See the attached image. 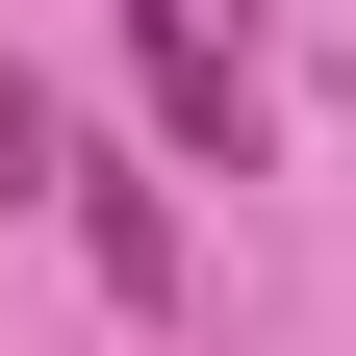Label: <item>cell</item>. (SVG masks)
<instances>
[{
    "label": "cell",
    "instance_id": "3957f363",
    "mask_svg": "<svg viewBox=\"0 0 356 356\" xmlns=\"http://www.w3.org/2000/svg\"><path fill=\"white\" fill-rule=\"evenodd\" d=\"M51 178H76V127H51V76L0 51V229H26V204H51Z\"/></svg>",
    "mask_w": 356,
    "mask_h": 356
},
{
    "label": "cell",
    "instance_id": "7a4b0ae2",
    "mask_svg": "<svg viewBox=\"0 0 356 356\" xmlns=\"http://www.w3.org/2000/svg\"><path fill=\"white\" fill-rule=\"evenodd\" d=\"M76 204V254H102V305H178V153H127V178H51Z\"/></svg>",
    "mask_w": 356,
    "mask_h": 356
},
{
    "label": "cell",
    "instance_id": "6da1fadb",
    "mask_svg": "<svg viewBox=\"0 0 356 356\" xmlns=\"http://www.w3.org/2000/svg\"><path fill=\"white\" fill-rule=\"evenodd\" d=\"M127 102H153L178 178H254L280 127H254V51H229V0H127Z\"/></svg>",
    "mask_w": 356,
    "mask_h": 356
}]
</instances>
